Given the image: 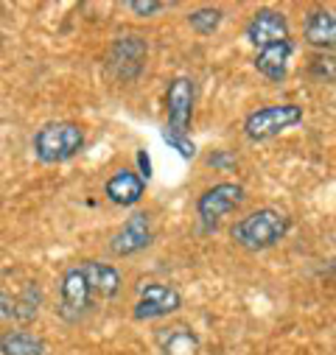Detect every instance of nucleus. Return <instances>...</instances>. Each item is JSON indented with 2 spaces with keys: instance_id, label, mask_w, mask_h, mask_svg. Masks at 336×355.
Here are the masks:
<instances>
[{
  "instance_id": "f257e3e1",
  "label": "nucleus",
  "mask_w": 336,
  "mask_h": 355,
  "mask_svg": "<svg viewBox=\"0 0 336 355\" xmlns=\"http://www.w3.org/2000/svg\"><path fill=\"white\" fill-rule=\"evenodd\" d=\"M289 216L275 210V207H261V210H252L249 216H244L241 221H235L230 227V238L246 249V252H264L278 246L286 235H289Z\"/></svg>"
},
{
  "instance_id": "f03ea898",
  "label": "nucleus",
  "mask_w": 336,
  "mask_h": 355,
  "mask_svg": "<svg viewBox=\"0 0 336 355\" xmlns=\"http://www.w3.org/2000/svg\"><path fill=\"white\" fill-rule=\"evenodd\" d=\"M84 148V129L73 121H51L34 135V154L45 165H59L73 159Z\"/></svg>"
},
{
  "instance_id": "7ed1b4c3",
  "label": "nucleus",
  "mask_w": 336,
  "mask_h": 355,
  "mask_svg": "<svg viewBox=\"0 0 336 355\" xmlns=\"http://www.w3.org/2000/svg\"><path fill=\"white\" fill-rule=\"evenodd\" d=\"M300 121H303V107H297V104H269V107H261V110L246 115L244 135L252 143H264V140H272V137L283 135L286 129L297 126Z\"/></svg>"
},
{
  "instance_id": "20e7f679",
  "label": "nucleus",
  "mask_w": 336,
  "mask_h": 355,
  "mask_svg": "<svg viewBox=\"0 0 336 355\" xmlns=\"http://www.w3.org/2000/svg\"><path fill=\"white\" fill-rule=\"evenodd\" d=\"M194 101H196V87L188 76H177L171 78L165 90V135L174 137H188L191 132V121H194Z\"/></svg>"
},
{
  "instance_id": "39448f33",
  "label": "nucleus",
  "mask_w": 336,
  "mask_h": 355,
  "mask_svg": "<svg viewBox=\"0 0 336 355\" xmlns=\"http://www.w3.org/2000/svg\"><path fill=\"white\" fill-rule=\"evenodd\" d=\"M149 56V45L140 34H124L115 37L110 51H107V70L118 78V81H135L146 64Z\"/></svg>"
},
{
  "instance_id": "423d86ee",
  "label": "nucleus",
  "mask_w": 336,
  "mask_h": 355,
  "mask_svg": "<svg viewBox=\"0 0 336 355\" xmlns=\"http://www.w3.org/2000/svg\"><path fill=\"white\" fill-rule=\"evenodd\" d=\"M90 305H93V291L87 286V277H84V272L78 269V266H73V269L65 272V277L59 283V308H56V313H59L62 322L76 324L90 313Z\"/></svg>"
},
{
  "instance_id": "0eeeda50",
  "label": "nucleus",
  "mask_w": 336,
  "mask_h": 355,
  "mask_svg": "<svg viewBox=\"0 0 336 355\" xmlns=\"http://www.w3.org/2000/svg\"><path fill=\"white\" fill-rule=\"evenodd\" d=\"M183 308V297L174 286L168 283H149L140 288V297L135 302L132 316L137 322H149V319H162V316H171Z\"/></svg>"
},
{
  "instance_id": "6e6552de",
  "label": "nucleus",
  "mask_w": 336,
  "mask_h": 355,
  "mask_svg": "<svg viewBox=\"0 0 336 355\" xmlns=\"http://www.w3.org/2000/svg\"><path fill=\"white\" fill-rule=\"evenodd\" d=\"M241 202H244V185L219 182V185L202 191V196L196 199V216L210 227V224H219L224 216H230Z\"/></svg>"
},
{
  "instance_id": "1a4fd4ad",
  "label": "nucleus",
  "mask_w": 336,
  "mask_h": 355,
  "mask_svg": "<svg viewBox=\"0 0 336 355\" xmlns=\"http://www.w3.org/2000/svg\"><path fill=\"white\" fill-rule=\"evenodd\" d=\"M246 40L255 45L258 51L261 48H269V45L289 42L292 40V31H289L286 15L278 12V9H258L255 15L249 17V23H246Z\"/></svg>"
},
{
  "instance_id": "9d476101",
  "label": "nucleus",
  "mask_w": 336,
  "mask_h": 355,
  "mask_svg": "<svg viewBox=\"0 0 336 355\" xmlns=\"http://www.w3.org/2000/svg\"><path fill=\"white\" fill-rule=\"evenodd\" d=\"M151 238H154V232H151V218H149L146 213H132V216L121 224V230L112 235L110 249H112V254H118V257H129V254H137V252H143L146 246H151Z\"/></svg>"
},
{
  "instance_id": "9b49d317",
  "label": "nucleus",
  "mask_w": 336,
  "mask_h": 355,
  "mask_svg": "<svg viewBox=\"0 0 336 355\" xmlns=\"http://www.w3.org/2000/svg\"><path fill=\"white\" fill-rule=\"evenodd\" d=\"M143 193H146V180L129 168L115 171L104 185V196L118 207H135L143 199Z\"/></svg>"
},
{
  "instance_id": "f8f14e48",
  "label": "nucleus",
  "mask_w": 336,
  "mask_h": 355,
  "mask_svg": "<svg viewBox=\"0 0 336 355\" xmlns=\"http://www.w3.org/2000/svg\"><path fill=\"white\" fill-rule=\"evenodd\" d=\"M303 37L317 51H336V15L328 9H314L305 17Z\"/></svg>"
},
{
  "instance_id": "ddd939ff",
  "label": "nucleus",
  "mask_w": 336,
  "mask_h": 355,
  "mask_svg": "<svg viewBox=\"0 0 336 355\" xmlns=\"http://www.w3.org/2000/svg\"><path fill=\"white\" fill-rule=\"evenodd\" d=\"M78 269L87 277V286L93 291V297H101V300H112L118 291H121V275L115 266L110 263H99V260H84Z\"/></svg>"
},
{
  "instance_id": "4468645a",
  "label": "nucleus",
  "mask_w": 336,
  "mask_h": 355,
  "mask_svg": "<svg viewBox=\"0 0 336 355\" xmlns=\"http://www.w3.org/2000/svg\"><path fill=\"white\" fill-rule=\"evenodd\" d=\"M294 53V42H280V45H269V48H261L258 56H255V70L261 76H267L269 81H283L286 73H289V59Z\"/></svg>"
},
{
  "instance_id": "2eb2a0df",
  "label": "nucleus",
  "mask_w": 336,
  "mask_h": 355,
  "mask_svg": "<svg viewBox=\"0 0 336 355\" xmlns=\"http://www.w3.org/2000/svg\"><path fill=\"white\" fill-rule=\"evenodd\" d=\"M0 355H45V338L17 327L0 336Z\"/></svg>"
},
{
  "instance_id": "dca6fc26",
  "label": "nucleus",
  "mask_w": 336,
  "mask_h": 355,
  "mask_svg": "<svg viewBox=\"0 0 336 355\" xmlns=\"http://www.w3.org/2000/svg\"><path fill=\"white\" fill-rule=\"evenodd\" d=\"M199 349V336L191 327H171L162 336L160 355H196Z\"/></svg>"
},
{
  "instance_id": "f3484780",
  "label": "nucleus",
  "mask_w": 336,
  "mask_h": 355,
  "mask_svg": "<svg viewBox=\"0 0 336 355\" xmlns=\"http://www.w3.org/2000/svg\"><path fill=\"white\" fill-rule=\"evenodd\" d=\"M40 305H42V291H40V286H26V288H23V294L15 300L12 319H17L20 324H28V322H34V319H37Z\"/></svg>"
},
{
  "instance_id": "a211bd4d",
  "label": "nucleus",
  "mask_w": 336,
  "mask_h": 355,
  "mask_svg": "<svg viewBox=\"0 0 336 355\" xmlns=\"http://www.w3.org/2000/svg\"><path fill=\"white\" fill-rule=\"evenodd\" d=\"M221 20H224V12L216 9V6H202V9H196V12L188 15V26H191L199 37H210V34H216L219 26H221Z\"/></svg>"
},
{
  "instance_id": "6ab92c4d",
  "label": "nucleus",
  "mask_w": 336,
  "mask_h": 355,
  "mask_svg": "<svg viewBox=\"0 0 336 355\" xmlns=\"http://www.w3.org/2000/svg\"><path fill=\"white\" fill-rule=\"evenodd\" d=\"M126 6H129L135 15H140V17H151V15L162 12L168 3H162V0H129Z\"/></svg>"
},
{
  "instance_id": "aec40b11",
  "label": "nucleus",
  "mask_w": 336,
  "mask_h": 355,
  "mask_svg": "<svg viewBox=\"0 0 336 355\" xmlns=\"http://www.w3.org/2000/svg\"><path fill=\"white\" fill-rule=\"evenodd\" d=\"M162 140L171 146V148H177L180 157H185V159H194V157H196V146L191 143V137H174V135H165V132H162Z\"/></svg>"
},
{
  "instance_id": "412c9836",
  "label": "nucleus",
  "mask_w": 336,
  "mask_h": 355,
  "mask_svg": "<svg viewBox=\"0 0 336 355\" xmlns=\"http://www.w3.org/2000/svg\"><path fill=\"white\" fill-rule=\"evenodd\" d=\"M137 165H140V176H143V180H149V176H151V162H149L146 151H137Z\"/></svg>"
}]
</instances>
